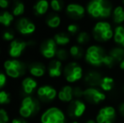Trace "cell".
Masks as SVG:
<instances>
[{"label":"cell","mask_w":124,"mask_h":123,"mask_svg":"<svg viewBox=\"0 0 124 123\" xmlns=\"http://www.w3.org/2000/svg\"><path fill=\"white\" fill-rule=\"evenodd\" d=\"M85 8L87 14L97 21L111 18L114 7L110 0H89Z\"/></svg>","instance_id":"cell-1"},{"label":"cell","mask_w":124,"mask_h":123,"mask_svg":"<svg viewBox=\"0 0 124 123\" xmlns=\"http://www.w3.org/2000/svg\"><path fill=\"white\" fill-rule=\"evenodd\" d=\"M114 27L108 20H97L91 29L92 39L98 44L107 43L113 39Z\"/></svg>","instance_id":"cell-2"},{"label":"cell","mask_w":124,"mask_h":123,"mask_svg":"<svg viewBox=\"0 0 124 123\" xmlns=\"http://www.w3.org/2000/svg\"><path fill=\"white\" fill-rule=\"evenodd\" d=\"M107 52L101 44H91L85 49L84 59L88 65L97 69L103 67L104 58Z\"/></svg>","instance_id":"cell-3"},{"label":"cell","mask_w":124,"mask_h":123,"mask_svg":"<svg viewBox=\"0 0 124 123\" xmlns=\"http://www.w3.org/2000/svg\"><path fill=\"white\" fill-rule=\"evenodd\" d=\"M63 75L69 84H75L84 79L85 72L78 62H70L63 67Z\"/></svg>","instance_id":"cell-4"},{"label":"cell","mask_w":124,"mask_h":123,"mask_svg":"<svg viewBox=\"0 0 124 123\" xmlns=\"http://www.w3.org/2000/svg\"><path fill=\"white\" fill-rule=\"evenodd\" d=\"M83 99L90 105H100L106 100V94L99 87H87L84 90Z\"/></svg>","instance_id":"cell-5"},{"label":"cell","mask_w":124,"mask_h":123,"mask_svg":"<svg viewBox=\"0 0 124 123\" xmlns=\"http://www.w3.org/2000/svg\"><path fill=\"white\" fill-rule=\"evenodd\" d=\"M40 110V104L36 99L27 96L23 99L20 108V114L24 118H28L36 114Z\"/></svg>","instance_id":"cell-6"},{"label":"cell","mask_w":124,"mask_h":123,"mask_svg":"<svg viewBox=\"0 0 124 123\" xmlns=\"http://www.w3.org/2000/svg\"><path fill=\"white\" fill-rule=\"evenodd\" d=\"M41 123H66V116L61 109L50 107L41 115Z\"/></svg>","instance_id":"cell-7"},{"label":"cell","mask_w":124,"mask_h":123,"mask_svg":"<svg viewBox=\"0 0 124 123\" xmlns=\"http://www.w3.org/2000/svg\"><path fill=\"white\" fill-rule=\"evenodd\" d=\"M116 110L112 105H105L98 110L95 119L97 123H114L116 119Z\"/></svg>","instance_id":"cell-8"},{"label":"cell","mask_w":124,"mask_h":123,"mask_svg":"<svg viewBox=\"0 0 124 123\" xmlns=\"http://www.w3.org/2000/svg\"><path fill=\"white\" fill-rule=\"evenodd\" d=\"M3 67L6 71V73L8 76L17 79V78L22 76L25 72V67L21 62L16 59L7 60L3 63Z\"/></svg>","instance_id":"cell-9"},{"label":"cell","mask_w":124,"mask_h":123,"mask_svg":"<svg viewBox=\"0 0 124 123\" xmlns=\"http://www.w3.org/2000/svg\"><path fill=\"white\" fill-rule=\"evenodd\" d=\"M86 110V102L82 100L81 99H74L68 106V114L72 118H80L85 115Z\"/></svg>","instance_id":"cell-10"},{"label":"cell","mask_w":124,"mask_h":123,"mask_svg":"<svg viewBox=\"0 0 124 123\" xmlns=\"http://www.w3.org/2000/svg\"><path fill=\"white\" fill-rule=\"evenodd\" d=\"M66 14L71 20L78 21L87 14L86 8L79 3H70L66 6Z\"/></svg>","instance_id":"cell-11"},{"label":"cell","mask_w":124,"mask_h":123,"mask_svg":"<svg viewBox=\"0 0 124 123\" xmlns=\"http://www.w3.org/2000/svg\"><path fill=\"white\" fill-rule=\"evenodd\" d=\"M103 76L104 75H102L101 72L96 68L90 69L86 72V73H85L84 82L87 87H99Z\"/></svg>","instance_id":"cell-12"},{"label":"cell","mask_w":124,"mask_h":123,"mask_svg":"<svg viewBox=\"0 0 124 123\" xmlns=\"http://www.w3.org/2000/svg\"><path fill=\"white\" fill-rule=\"evenodd\" d=\"M41 53L45 58L52 59L56 57L57 51V45L56 44L54 39H47L41 44L40 48Z\"/></svg>","instance_id":"cell-13"},{"label":"cell","mask_w":124,"mask_h":123,"mask_svg":"<svg viewBox=\"0 0 124 123\" xmlns=\"http://www.w3.org/2000/svg\"><path fill=\"white\" fill-rule=\"evenodd\" d=\"M37 94L41 100L44 102H50L57 96V91L51 85H43L38 89Z\"/></svg>","instance_id":"cell-14"},{"label":"cell","mask_w":124,"mask_h":123,"mask_svg":"<svg viewBox=\"0 0 124 123\" xmlns=\"http://www.w3.org/2000/svg\"><path fill=\"white\" fill-rule=\"evenodd\" d=\"M27 43L22 41H16L14 40L10 43L9 50H8V54L10 57L14 58H17L21 56L22 52L27 46Z\"/></svg>","instance_id":"cell-15"},{"label":"cell","mask_w":124,"mask_h":123,"mask_svg":"<svg viewBox=\"0 0 124 123\" xmlns=\"http://www.w3.org/2000/svg\"><path fill=\"white\" fill-rule=\"evenodd\" d=\"M17 29L22 35H31L36 30V25L27 18H22L17 23Z\"/></svg>","instance_id":"cell-16"},{"label":"cell","mask_w":124,"mask_h":123,"mask_svg":"<svg viewBox=\"0 0 124 123\" xmlns=\"http://www.w3.org/2000/svg\"><path fill=\"white\" fill-rule=\"evenodd\" d=\"M48 75L51 78H59L63 73L62 62L59 60H52L47 67Z\"/></svg>","instance_id":"cell-17"},{"label":"cell","mask_w":124,"mask_h":123,"mask_svg":"<svg viewBox=\"0 0 124 123\" xmlns=\"http://www.w3.org/2000/svg\"><path fill=\"white\" fill-rule=\"evenodd\" d=\"M57 98L64 103H70L74 100V87L71 85H64L57 93Z\"/></svg>","instance_id":"cell-18"},{"label":"cell","mask_w":124,"mask_h":123,"mask_svg":"<svg viewBox=\"0 0 124 123\" xmlns=\"http://www.w3.org/2000/svg\"><path fill=\"white\" fill-rule=\"evenodd\" d=\"M111 20L116 25H124V6L116 5L114 6L111 14Z\"/></svg>","instance_id":"cell-19"},{"label":"cell","mask_w":124,"mask_h":123,"mask_svg":"<svg viewBox=\"0 0 124 123\" xmlns=\"http://www.w3.org/2000/svg\"><path fill=\"white\" fill-rule=\"evenodd\" d=\"M115 85H116V81H115L114 78L109 75H104L101 81L99 88L103 92L108 93L113 90Z\"/></svg>","instance_id":"cell-20"},{"label":"cell","mask_w":124,"mask_h":123,"mask_svg":"<svg viewBox=\"0 0 124 123\" xmlns=\"http://www.w3.org/2000/svg\"><path fill=\"white\" fill-rule=\"evenodd\" d=\"M112 41L116 46L124 48V25H116L114 27Z\"/></svg>","instance_id":"cell-21"},{"label":"cell","mask_w":124,"mask_h":123,"mask_svg":"<svg viewBox=\"0 0 124 123\" xmlns=\"http://www.w3.org/2000/svg\"><path fill=\"white\" fill-rule=\"evenodd\" d=\"M69 51L70 57L74 58V60H81L82 58H85V49L78 44H74L71 46Z\"/></svg>","instance_id":"cell-22"},{"label":"cell","mask_w":124,"mask_h":123,"mask_svg":"<svg viewBox=\"0 0 124 123\" xmlns=\"http://www.w3.org/2000/svg\"><path fill=\"white\" fill-rule=\"evenodd\" d=\"M37 87V82L32 78H25L22 81V89L26 94H31Z\"/></svg>","instance_id":"cell-23"},{"label":"cell","mask_w":124,"mask_h":123,"mask_svg":"<svg viewBox=\"0 0 124 123\" xmlns=\"http://www.w3.org/2000/svg\"><path fill=\"white\" fill-rule=\"evenodd\" d=\"M30 72L34 77H42L46 72V67L41 62H36L30 66Z\"/></svg>","instance_id":"cell-24"},{"label":"cell","mask_w":124,"mask_h":123,"mask_svg":"<svg viewBox=\"0 0 124 123\" xmlns=\"http://www.w3.org/2000/svg\"><path fill=\"white\" fill-rule=\"evenodd\" d=\"M92 36L91 33L87 30H80L79 33L76 36V42L77 44L84 46L88 45L91 41Z\"/></svg>","instance_id":"cell-25"},{"label":"cell","mask_w":124,"mask_h":123,"mask_svg":"<svg viewBox=\"0 0 124 123\" xmlns=\"http://www.w3.org/2000/svg\"><path fill=\"white\" fill-rule=\"evenodd\" d=\"M50 7V3L47 0H39L36 3V4L33 7L36 14L43 15L48 11V8Z\"/></svg>","instance_id":"cell-26"},{"label":"cell","mask_w":124,"mask_h":123,"mask_svg":"<svg viewBox=\"0 0 124 123\" xmlns=\"http://www.w3.org/2000/svg\"><path fill=\"white\" fill-rule=\"evenodd\" d=\"M54 41H55L56 44L57 46H67L70 43V35L69 33L66 32H59L57 34H56L53 37Z\"/></svg>","instance_id":"cell-27"},{"label":"cell","mask_w":124,"mask_h":123,"mask_svg":"<svg viewBox=\"0 0 124 123\" xmlns=\"http://www.w3.org/2000/svg\"><path fill=\"white\" fill-rule=\"evenodd\" d=\"M108 54L112 57L117 63H119L122 60L124 59V48L118 46H115L108 51Z\"/></svg>","instance_id":"cell-28"},{"label":"cell","mask_w":124,"mask_h":123,"mask_svg":"<svg viewBox=\"0 0 124 123\" xmlns=\"http://www.w3.org/2000/svg\"><path fill=\"white\" fill-rule=\"evenodd\" d=\"M61 21H62L61 17L58 14H51L47 17L46 22L49 28L57 29V27L60 26Z\"/></svg>","instance_id":"cell-29"},{"label":"cell","mask_w":124,"mask_h":123,"mask_svg":"<svg viewBox=\"0 0 124 123\" xmlns=\"http://www.w3.org/2000/svg\"><path fill=\"white\" fill-rule=\"evenodd\" d=\"M14 20V15L9 12L5 11L0 14V24L4 26H9Z\"/></svg>","instance_id":"cell-30"},{"label":"cell","mask_w":124,"mask_h":123,"mask_svg":"<svg viewBox=\"0 0 124 123\" xmlns=\"http://www.w3.org/2000/svg\"><path fill=\"white\" fill-rule=\"evenodd\" d=\"M70 55H69V51H67L64 48H59L57 51V54H56V58H57V60L61 62H64L67 61L69 58Z\"/></svg>","instance_id":"cell-31"},{"label":"cell","mask_w":124,"mask_h":123,"mask_svg":"<svg viewBox=\"0 0 124 123\" xmlns=\"http://www.w3.org/2000/svg\"><path fill=\"white\" fill-rule=\"evenodd\" d=\"M50 7L54 12H60L64 7V3L62 0H51Z\"/></svg>","instance_id":"cell-32"},{"label":"cell","mask_w":124,"mask_h":123,"mask_svg":"<svg viewBox=\"0 0 124 123\" xmlns=\"http://www.w3.org/2000/svg\"><path fill=\"white\" fill-rule=\"evenodd\" d=\"M116 64H118V63L115 61L114 58H113L112 57L110 56V55L108 54V52H107L106 56L105 57V58H104L103 66H104L105 67H107V68H109V69H111V68H113V67H114Z\"/></svg>","instance_id":"cell-33"},{"label":"cell","mask_w":124,"mask_h":123,"mask_svg":"<svg viewBox=\"0 0 124 123\" xmlns=\"http://www.w3.org/2000/svg\"><path fill=\"white\" fill-rule=\"evenodd\" d=\"M80 29H79V25L76 23H70L67 26V33H69L70 36H75L79 33Z\"/></svg>","instance_id":"cell-34"},{"label":"cell","mask_w":124,"mask_h":123,"mask_svg":"<svg viewBox=\"0 0 124 123\" xmlns=\"http://www.w3.org/2000/svg\"><path fill=\"white\" fill-rule=\"evenodd\" d=\"M25 12V5L21 2H18L15 5L13 9V15L14 16H20Z\"/></svg>","instance_id":"cell-35"},{"label":"cell","mask_w":124,"mask_h":123,"mask_svg":"<svg viewBox=\"0 0 124 123\" xmlns=\"http://www.w3.org/2000/svg\"><path fill=\"white\" fill-rule=\"evenodd\" d=\"M10 102V94L4 90L0 91V105H7Z\"/></svg>","instance_id":"cell-36"},{"label":"cell","mask_w":124,"mask_h":123,"mask_svg":"<svg viewBox=\"0 0 124 123\" xmlns=\"http://www.w3.org/2000/svg\"><path fill=\"white\" fill-rule=\"evenodd\" d=\"M84 90L80 86H75L74 87V99H82L84 96Z\"/></svg>","instance_id":"cell-37"},{"label":"cell","mask_w":124,"mask_h":123,"mask_svg":"<svg viewBox=\"0 0 124 123\" xmlns=\"http://www.w3.org/2000/svg\"><path fill=\"white\" fill-rule=\"evenodd\" d=\"M8 115L7 111L3 109H0V123H8Z\"/></svg>","instance_id":"cell-38"},{"label":"cell","mask_w":124,"mask_h":123,"mask_svg":"<svg viewBox=\"0 0 124 123\" xmlns=\"http://www.w3.org/2000/svg\"><path fill=\"white\" fill-rule=\"evenodd\" d=\"M3 39L6 41H12L14 39V34L10 31H5L3 34Z\"/></svg>","instance_id":"cell-39"},{"label":"cell","mask_w":124,"mask_h":123,"mask_svg":"<svg viewBox=\"0 0 124 123\" xmlns=\"http://www.w3.org/2000/svg\"><path fill=\"white\" fill-rule=\"evenodd\" d=\"M6 82H7L6 75L4 73H3V72H0V89H2L6 84Z\"/></svg>","instance_id":"cell-40"},{"label":"cell","mask_w":124,"mask_h":123,"mask_svg":"<svg viewBox=\"0 0 124 123\" xmlns=\"http://www.w3.org/2000/svg\"><path fill=\"white\" fill-rule=\"evenodd\" d=\"M117 111H118V113L120 114V116L124 117V101L120 103V105H118Z\"/></svg>","instance_id":"cell-41"},{"label":"cell","mask_w":124,"mask_h":123,"mask_svg":"<svg viewBox=\"0 0 124 123\" xmlns=\"http://www.w3.org/2000/svg\"><path fill=\"white\" fill-rule=\"evenodd\" d=\"M9 5V1L8 0H0V8H6Z\"/></svg>","instance_id":"cell-42"},{"label":"cell","mask_w":124,"mask_h":123,"mask_svg":"<svg viewBox=\"0 0 124 123\" xmlns=\"http://www.w3.org/2000/svg\"><path fill=\"white\" fill-rule=\"evenodd\" d=\"M12 123H27L25 122V121L22 120V119H14L13 121H12Z\"/></svg>","instance_id":"cell-43"},{"label":"cell","mask_w":124,"mask_h":123,"mask_svg":"<svg viewBox=\"0 0 124 123\" xmlns=\"http://www.w3.org/2000/svg\"><path fill=\"white\" fill-rule=\"evenodd\" d=\"M118 67H119L120 70L124 71V59L122 60V61L118 63Z\"/></svg>","instance_id":"cell-44"},{"label":"cell","mask_w":124,"mask_h":123,"mask_svg":"<svg viewBox=\"0 0 124 123\" xmlns=\"http://www.w3.org/2000/svg\"><path fill=\"white\" fill-rule=\"evenodd\" d=\"M85 123H97L96 121L95 120H93V119H89V120H87Z\"/></svg>","instance_id":"cell-45"},{"label":"cell","mask_w":124,"mask_h":123,"mask_svg":"<svg viewBox=\"0 0 124 123\" xmlns=\"http://www.w3.org/2000/svg\"><path fill=\"white\" fill-rule=\"evenodd\" d=\"M71 123H79V122H78L77 121H74V122H71Z\"/></svg>","instance_id":"cell-46"},{"label":"cell","mask_w":124,"mask_h":123,"mask_svg":"<svg viewBox=\"0 0 124 123\" xmlns=\"http://www.w3.org/2000/svg\"><path fill=\"white\" fill-rule=\"evenodd\" d=\"M122 3H123L122 5H123V6H124V0H122Z\"/></svg>","instance_id":"cell-47"},{"label":"cell","mask_w":124,"mask_h":123,"mask_svg":"<svg viewBox=\"0 0 124 123\" xmlns=\"http://www.w3.org/2000/svg\"><path fill=\"white\" fill-rule=\"evenodd\" d=\"M123 92H124V84H123Z\"/></svg>","instance_id":"cell-48"}]
</instances>
